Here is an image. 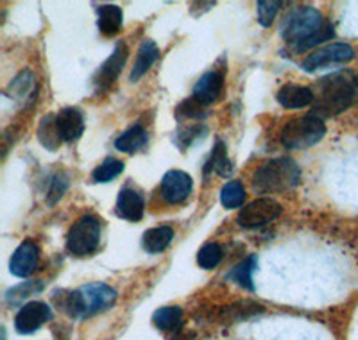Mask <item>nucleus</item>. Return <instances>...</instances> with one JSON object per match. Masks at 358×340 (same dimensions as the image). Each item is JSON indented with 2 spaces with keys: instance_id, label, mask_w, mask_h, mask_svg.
Here are the masks:
<instances>
[{
  "instance_id": "f257e3e1",
  "label": "nucleus",
  "mask_w": 358,
  "mask_h": 340,
  "mask_svg": "<svg viewBox=\"0 0 358 340\" xmlns=\"http://www.w3.org/2000/svg\"><path fill=\"white\" fill-rule=\"evenodd\" d=\"M334 34L331 24H328L315 8L294 9L281 25V36L287 43L294 45L297 52L313 49L334 38Z\"/></svg>"
},
{
  "instance_id": "f03ea898",
  "label": "nucleus",
  "mask_w": 358,
  "mask_h": 340,
  "mask_svg": "<svg viewBox=\"0 0 358 340\" xmlns=\"http://www.w3.org/2000/svg\"><path fill=\"white\" fill-rule=\"evenodd\" d=\"M357 99L355 94V79L350 73H334V76L322 77L317 83L315 94H313L312 117L330 118L335 115L346 111L353 101Z\"/></svg>"
},
{
  "instance_id": "7ed1b4c3",
  "label": "nucleus",
  "mask_w": 358,
  "mask_h": 340,
  "mask_svg": "<svg viewBox=\"0 0 358 340\" xmlns=\"http://www.w3.org/2000/svg\"><path fill=\"white\" fill-rule=\"evenodd\" d=\"M117 303V290L106 283H88L59 297V306L72 319H88L108 312Z\"/></svg>"
},
{
  "instance_id": "20e7f679",
  "label": "nucleus",
  "mask_w": 358,
  "mask_h": 340,
  "mask_svg": "<svg viewBox=\"0 0 358 340\" xmlns=\"http://www.w3.org/2000/svg\"><path fill=\"white\" fill-rule=\"evenodd\" d=\"M301 181V169L294 160L276 158L268 160L258 167L252 176V187L260 194H278L292 190Z\"/></svg>"
},
{
  "instance_id": "39448f33",
  "label": "nucleus",
  "mask_w": 358,
  "mask_h": 340,
  "mask_svg": "<svg viewBox=\"0 0 358 340\" xmlns=\"http://www.w3.org/2000/svg\"><path fill=\"white\" fill-rule=\"evenodd\" d=\"M324 122L317 117L306 115V117L290 120L281 131V143L287 149H308L319 143L324 138Z\"/></svg>"
},
{
  "instance_id": "423d86ee",
  "label": "nucleus",
  "mask_w": 358,
  "mask_h": 340,
  "mask_svg": "<svg viewBox=\"0 0 358 340\" xmlns=\"http://www.w3.org/2000/svg\"><path fill=\"white\" fill-rule=\"evenodd\" d=\"M102 222L95 215H83L73 222L66 235V249L73 256H88L97 251L101 243Z\"/></svg>"
},
{
  "instance_id": "0eeeda50",
  "label": "nucleus",
  "mask_w": 358,
  "mask_h": 340,
  "mask_svg": "<svg viewBox=\"0 0 358 340\" xmlns=\"http://www.w3.org/2000/svg\"><path fill=\"white\" fill-rule=\"evenodd\" d=\"M281 215V204L276 203L274 199L262 197L249 203L241 210L236 222L244 229H255V227H262L265 224L273 222Z\"/></svg>"
},
{
  "instance_id": "6e6552de",
  "label": "nucleus",
  "mask_w": 358,
  "mask_h": 340,
  "mask_svg": "<svg viewBox=\"0 0 358 340\" xmlns=\"http://www.w3.org/2000/svg\"><path fill=\"white\" fill-rule=\"evenodd\" d=\"M50 319H52V310L49 308V304L41 303V301H31L18 310L15 328L22 335H29V333L40 330Z\"/></svg>"
},
{
  "instance_id": "1a4fd4ad",
  "label": "nucleus",
  "mask_w": 358,
  "mask_h": 340,
  "mask_svg": "<svg viewBox=\"0 0 358 340\" xmlns=\"http://www.w3.org/2000/svg\"><path fill=\"white\" fill-rule=\"evenodd\" d=\"M192 188H194V181H192L190 174L183 170H169L162 179L159 194L165 203L179 204L187 201L188 195L192 194Z\"/></svg>"
},
{
  "instance_id": "9d476101",
  "label": "nucleus",
  "mask_w": 358,
  "mask_h": 340,
  "mask_svg": "<svg viewBox=\"0 0 358 340\" xmlns=\"http://www.w3.org/2000/svg\"><path fill=\"white\" fill-rule=\"evenodd\" d=\"M355 57V49L348 43H331L324 49H319L315 52L310 54L305 61H303V69L306 72H313V70L328 66L331 63H348Z\"/></svg>"
},
{
  "instance_id": "9b49d317",
  "label": "nucleus",
  "mask_w": 358,
  "mask_h": 340,
  "mask_svg": "<svg viewBox=\"0 0 358 340\" xmlns=\"http://www.w3.org/2000/svg\"><path fill=\"white\" fill-rule=\"evenodd\" d=\"M126 59H127L126 43H124V41H118L117 47H115L113 52H111V56L102 63V66L97 70V73H95L94 85L97 92H106V90L113 85L115 79L118 77V73L122 72L124 65H126Z\"/></svg>"
},
{
  "instance_id": "f8f14e48",
  "label": "nucleus",
  "mask_w": 358,
  "mask_h": 340,
  "mask_svg": "<svg viewBox=\"0 0 358 340\" xmlns=\"http://www.w3.org/2000/svg\"><path fill=\"white\" fill-rule=\"evenodd\" d=\"M40 262V247L33 240H25L13 253L11 262H9V271L17 278H29L38 267Z\"/></svg>"
},
{
  "instance_id": "ddd939ff",
  "label": "nucleus",
  "mask_w": 358,
  "mask_h": 340,
  "mask_svg": "<svg viewBox=\"0 0 358 340\" xmlns=\"http://www.w3.org/2000/svg\"><path fill=\"white\" fill-rule=\"evenodd\" d=\"M118 217L129 220V222H138L142 220L143 211H145V201L140 192L134 188H122L117 197V206H115Z\"/></svg>"
},
{
  "instance_id": "4468645a",
  "label": "nucleus",
  "mask_w": 358,
  "mask_h": 340,
  "mask_svg": "<svg viewBox=\"0 0 358 340\" xmlns=\"http://www.w3.org/2000/svg\"><path fill=\"white\" fill-rule=\"evenodd\" d=\"M56 127L62 142H76L85 133V118L78 108H65L57 113Z\"/></svg>"
},
{
  "instance_id": "2eb2a0df",
  "label": "nucleus",
  "mask_w": 358,
  "mask_h": 340,
  "mask_svg": "<svg viewBox=\"0 0 358 340\" xmlns=\"http://www.w3.org/2000/svg\"><path fill=\"white\" fill-rule=\"evenodd\" d=\"M224 79L219 72H206L194 86L192 97L199 101L203 106H210L222 94Z\"/></svg>"
},
{
  "instance_id": "dca6fc26",
  "label": "nucleus",
  "mask_w": 358,
  "mask_h": 340,
  "mask_svg": "<svg viewBox=\"0 0 358 340\" xmlns=\"http://www.w3.org/2000/svg\"><path fill=\"white\" fill-rule=\"evenodd\" d=\"M276 99L287 110H301V108L313 104V92L306 86L285 85L278 92Z\"/></svg>"
},
{
  "instance_id": "f3484780",
  "label": "nucleus",
  "mask_w": 358,
  "mask_h": 340,
  "mask_svg": "<svg viewBox=\"0 0 358 340\" xmlns=\"http://www.w3.org/2000/svg\"><path fill=\"white\" fill-rule=\"evenodd\" d=\"M158 56H159L158 45H156L152 40H143L142 45H140L138 54H136V59H134L133 70H131V77H129L131 81L136 83L140 77H143V73L155 65Z\"/></svg>"
},
{
  "instance_id": "a211bd4d",
  "label": "nucleus",
  "mask_w": 358,
  "mask_h": 340,
  "mask_svg": "<svg viewBox=\"0 0 358 340\" xmlns=\"http://www.w3.org/2000/svg\"><path fill=\"white\" fill-rule=\"evenodd\" d=\"M174 239V229L171 226H158L145 231L142 236V247L149 255H158L171 246Z\"/></svg>"
},
{
  "instance_id": "6ab92c4d",
  "label": "nucleus",
  "mask_w": 358,
  "mask_h": 340,
  "mask_svg": "<svg viewBox=\"0 0 358 340\" xmlns=\"http://www.w3.org/2000/svg\"><path fill=\"white\" fill-rule=\"evenodd\" d=\"M97 15H99V20L97 25L101 29L102 34H106V36H113L117 34L120 29H122V9L118 8V6H101L97 9Z\"/></svg>"
},
{
  "instance_id": "aec40b11",
  "label": "nucleus",
  "mask_w": 358,
  "mask_h": 340,
  "mask_svg": "<svg viewBox=\"0 0 358 340\" xmlns=\"http://www.w3.org/2000/svg\"><path fill=\"white\" fill-rule=\"evenodd\" d=\"M152 323L159 332L176 333L181 330V323H183V310L179 306H163L156 310L152 316Z\"/></svg>"
},
{
  "instance_id": "412c9836",
  "label": "nucleus",
  "mask_w": 358,
  "mask_h": 340,
  "mask_svg": "<svg viewBox=\"0 0 358 340\" xmlns=\"http://www.w3.org/2000/svg\"><path fill=\"white\" fill-rule=\"evenodd\" d=\"M147 142V131L140 124H134L129 129L124 131L120 136L115 140V147L122 153H134V150L142 149Z\"/></svg>"
},
{
  "instance_id": "4be33fe9",
  "label": "nucleus",
  "mask_w": 358,
  "mask_h": 340,
  "mask_svg": "<svg viewBox=\"0 0 358 340\" xmlns=\"http://www.w3.org/2000/svg\"><path fill=\"white\" fill-rule=\"evenodd\" d=\"M257 269V258L255 256H249L244 262L233 267L228 274V280L235 281L236 285H241L242 288H248V290H255V285H252V272Z\"/></svg>"
},
{
  "instance_id": "5701e85b",
  "label": "nucleus",
  "mask_w": 358,
  "mask_h": 340,
  "mask_svg": "<svg viewBox=\"0 0 358 340\" xmlns=\"http://www.w3.org/2000/svg\"><path fill=\"white\" fill-rule=\"evenodd\" d=\"M220 203L228 210H236L244 206L245 203V188L241 181L226 183L220 190Z\"/></svg>"
},
{
  "instance_id": "b1692460",
  "label": "nucleus",
  "mask_w": 358,
  "mask_h": 340,
  "mask_svg": "<svg viewBox=\"0 0 358 340\" xmlns=\"http://www.w3.org/2000/svg\"><path fill=\"white\" fill-rule=\"evenodd\" d=\"M38 138H40L41 146L47 147L49 150H56L62 143V136L57 133L56 127V117L52 115H47V117L41 118L40 127H38Z\"/></svg>"
},
{
  "instance_id": "393cba45",
  "label": "nucleus",
  "mask_w": 358,
  "mask_h": 340,
  "mask_svg": "<svg viewBox=\"0 0 358 340\" xmlns=\"http://www.w3.org/2000/svg\"><path fill=\"white\" fill-rule=\"evenodd\" d=\"M217 172L222 178H228L231 174V162L228 160V154H226V146H224L222 140H217L215 146H213V153L210 162L206 163V172Z\"/></svg>"
},
{
  "instance_id": "a878e982",
  "label": "nucleus",
  "mask_w": 358,
  "mask_h": 340,
  "mask_svg": "<svg viewBox=\"0 0 358 340\" xmlns=\"http://www.w3.org/2000/svg\"><path fill=\"white\" fill-rule=\"evenodd\" d=\"M222 247H220L219 243L208 242L204 243L199 249V253H197V264H199V267L210 271V269H215L217 265L222 262Z\"/></svg>"
},
{
  "instance_id": "bb28decb",
  "label": "nucleus",
  "mask_w": 358,
  "mask_h": 340,
  "mask_svg": "<svg viewBox=\"0 0 358 340\" xmlns=\"http://www.w3.org/2000/svg\"><path fill=\"white\" fill-rule=\"evenodd\" d=\"M122 170H124V163L120 162V160L106 158L101 165L97 167V169L94 170L92 178H94V181L97 183H108L111 181V179L117 178V176L122 174Z\"/></svg>"
},
{
  "instance_id": "cd10ccee",
  "label": "nucleus",
  "mask_w": 358,
  "mask_h": 340,
  "mask_svg": "<svg viewBox=\"0 0 358 340\" xmlns=\"http://www.w3.org/2000/svg\"><path fill=\"white\" fill-rule=\"evenodd\" d=\"M280 8H281V2H276V0H260V2L257 4V13H258V20H260V24L264 25V27L273 25Z\"/></svg>"
},
{
  "instance_id": "c85d7f7f",
  "label": "nucleus",
  "mask_w": 358,
  "mask_h": 340,
  "mask_svg": "<svg viewBox=\"0 0 358 340\" xmlns=\"http://www.w3.org/2000/svg\"><path fill=\"white\" fill-rule=\"evenodd\" d=\"M204 108H206V106H203L199 101H196L194 97H190L178 106L176 115H178L179 120H187V118H199L204 115Z\"/></svg>"
},
{
  "instance_id": "c756f323",
  "label": "nucleus",
  "mask_w": 358,
  "mask_h": 340,
  "mask_svg": "<svg viewBox=\"0 0 358 340\" xmlns=\"http://www.w3.org/2000/svg\"><path fill=\"white\" fill-rule=\"evenodd\" d=\"M33 86H34V81L31 72H24L20 73L17 79H13L8 92H13V97H27V95L31 94V88H33Z\"/></svg>"
},
{
  "instance_id": "7c9ffc66",
  "label": "nucleus",
  "mask_w": 358,
  "mask_h": 340,
  "mask_svg": "<svg viewBox=\"0 0 358 340\" xmlns=\"http://www.w3.org/2000/svg\"><path fill=\"white\" fill-rule=\"evenodd\" d=\"M41 287H43V285L38 283V281H33V283L20 285V287L11 288V290H9L8 294H6V299H8V303H18V301L25 299V297H27L29 294L40 292Z\"/></svg>"
},
{
  "instance_id": "2f4dec72",
  "label": "nucleus",
  "mask_w": 358,
  "mask_h": 340,
  "mask_svg": "<svg viewBox=\"0 0 358 340\" xmlns=\"http://www.w3.org/2000/svg\"><path fill=\"white\" fill-rule=\"evenodd\" d=\"M66 188H69V176L66 174L54 176L52 183H50L49 195H47V199H49V204L57 203V201L63 197V194L66 192Z\"/></svg>"
},
{
  "instance_id": "473e14b6",
  "label": "nucleus",
  "mask_w": 358,
  "mask_h": 340,
  "mask_svg": "<svg viewBox=\"0 0 358 340\" xmlns=\"http://www.w3.org/2000/svg\"><path fill=\"white\" fill-rule=\"evenodd\" d=\"M355 94H357V97H358V77L355 79Z\"/></svg>"
}]
</instances>
